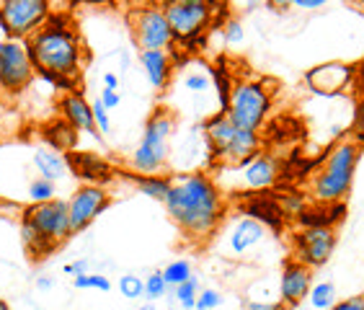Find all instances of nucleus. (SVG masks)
Here are the masks:
<instances>
[{
	"label": "nucleus",
	"instance_id": "nucleus-8",
	"mask_svg": "<svg viewBox=\"0 0 364 310\" xmlns=\"http://www.w3.org/2000/svg\"><path fill=\"white\" fill-rule=\"evenodd\" d=\"M21 220L39 232V238H42L52 251L73 235L70 212H68V202H65V199L55 197V199H49V202H31V205L23 210Z\"/></svg>",
	"mask_w": 364,
	"mask_h": 310
},
{
	"label": "nucleus",
	"instance_id": "nucleus-19",
	"mask_svg": "<svg viewBox=\"0 0 364 310\" xmlns=\"http://www.w3.org/2000/svg\"><path fill=\"white\" fill-rule=\"evenodd\" d=\"M31 163H34L36 173L49 181H63L73 173L70 161H68V153L63 150H55L49 145H36L34 153H31Z\"/></svg>",
	"mask_w": 364,
	"mask_h": 310
},
{
	"label": "nucleus",
	"instance_id": "nucleus-48",
	"mask_svg": "<svg viewBox=\"0 0 364 310\" xmlns=\"http://www.w3.org/2000/svg\"><path fill=\"white\" fill-rule=\"evenodd\" d=\"M134 310H155V308L150 303H147V305H140V308H134Z\"/></svg>",
	"mask_w": 364,
	"mask_h": 310
},
{
	"label": "nucleus",
	"instance_id": "nucleus-50",
	"mask_svg": "<svg viewBox=\"0 0 364 310\" xmlns=\"http://www.w3.org/2000/svg\"><path fill=\"white\" fill-rule=\"evenodd\" d=\"M166 310H176V308H166Z\"/></svg>",
	"mask_w": 364,
	"mask_h": 310
},
{
	"label": "nucleus",
	"instance_id": "nucleus-28",
	"mask_svg": "<svg viewBox=\"0 0 364 310\" xmlns=\"http://www.w3.org/2000/svg\"><path fill=\"white\" fill-rule=\"evenodd\" d=\"M191 277V261L189 259H176L171 261L168 267L163 269V279L168 282V287H178V284H183L186 279Z\"/></svg>",
	"mask_w": 364,
	"mask_h": 310
},
{
	"label": "nucleus",
	"instance_id": "nucleus-26",
	"mask_svg": "<svg viewBox=\"0 0 364 310\" xmlns=\"http://www.w3.org/2000/svg\"><path fill=\"white\" fill-rule=\"evenodd\" d=\"M308 303L316 310H328L336 303V284L333 282H313L308 292Z\"/></svg>",
	"mask_w": 364,
	"mask_h": 310
},
{
	"label": "nucleus",
	"instance_id": "nucleus-45",
	"mask_svg": "<svg viewBox=\"0 0 364 310\" xmlns=\"http://www.w3.org/2000/svg\"><path fill=\"white\" fill-rule=\"evenodd\" d=\"M104 88H119V78L114 75V73H104Z\"/></svg>",
	"mask_w": 364,
	"mask_h": 310
},
{
	"label": "nucleus",
	"instance_id": "nucleus-11",
	"mask_svg": "<svg viewBox=\"0 0 364 310\" xmlns=\"http://www.w3.org/2000/svg\"><path fill=\"white\" fill-rule=\"evenodd\" d=\"M294 259L308 264L310 269H318L323 264H328L336 248V228L333 225H313V228H300V232H294Z\"/></svg>",
	"mask_w": 364,
	"mask_h": 310
},
{
	"label": "nucleus",
	"instance_id": "nucleus-36",
	"mask_svg": "<svg viewBox=\"0 0 364 310\" xmlns=\"http://www.w3.org/2000/svg\"><path fill=\"white\" fill-rule=\"evenodd\" d=\"M93 119H96V129L101 134H109L112 132V119H109V109L101 104V99L93 101Z\"/></svg>",
	"mask_w": 364,
	"mask_h": 310
},
{
	"label": "nucleus",
	"instance_id": "nucleus-49",
	"mask_svg": "<svg viewBox=\"0 0 364 310\" xmlns=\"http://www.w3.org/2000/svg\"><path fill=\"white\" fill-rule=\"evenodd\" d=\"M0 310H11V305H8L6 300H0Z\"/></svg>",
	"mask_w": 364,
	"mask_h": 310
},
{
	"label": "nucleus",
	"instance_id": "nucleus-23",
	"mask_svg": "<svg viewBox=\"0 0 364 310\" xmlns=\"http://www.w3.org/2000/svg\"><path fill=\"white\" fill-rule=\"evenodd\" d=\"M245 218L259 220L264 228H272V230H279L282 223H284V210L274 197H251V202L243 207Z\"/></svg>",
	"mask_w": 364,
	"mask_h": 310
},
{
	"label": "nucleus",
	"instance_id": "nucleus-17",
	"mask_svg": "<svg viewBox=\"0 0 364 310\" xmlns=\"http://www.w3.org/2000/svg\"><path fill=\"white\" fill-rule=\"evenodd\" d=\"M60 114H63V119L68 122L75 132H85V134L98 132L96 119H93V106L85 101V96L80 91L63 93V99H60Z\"/></svg>",
	"mask_w": 364,
	"mask_h": 310
},
{
	"label": "nucleus",
	"instance_id": "nucleus-46",
	"mask_svg": "<svg viewBox=\"0 0 364 310\" xmlns=\"http://www.w3.org/2000/svg\"><path fill=\"white\" fill-rule=\"evenodd\" d=\"M36 287H39V289H52V287H55V282H52V277H39V279H36Z\"/></svg>",
	"mask_w": 364,
	"mask_h": 310
},
{
	"label": "nucleus",
	"instance_id": "nucleus-24",
	"mask_svg": "<svg viewBox=\"0 0 364 310\" xmlns=\"http://www.w3.org/2000/svg\"><path fill=\"white\" fill-rule=\"evenodd\" d=\"M129 181L142 191L145 197L155 199V202H166L171 186H173V176H161V173H129Z\"/></svg>",
	"mask_w": 364,
	"mask_h": 310
},
{
	"label": "nucleus",
	"instance_id": "nucleus-38",
	"mask_svg": "<svg viewBox=\"0 0 364 310\" xmlns=\"http://www.w3.org/2000/svg\"><path fill=\"white\" fill-rule=\"evenodd\" d=\"M328 310H364V295L346 297V300H336Z\"/></svg>",
	"mask_w": 364,
	"mask_h": 310
},
{
	"label": "nucleus",
	"instance_id": "nucleus-6",
	"mask_svg": "<svg viewBox=\"0 0 364 310\" xmlns=\"http://www.w3.org/2000/svg\"><path fill=\"white\" fill-rule=\"evenodd\" d=\"M272 112V91L267 80H240L232 85L228 117L238 129L259 132Z\"/></svg>",
	"mask_w": 364,
	"mask_h": 310
},
{
	"label": "nucleus",
	"instance_id": "nucleus-7",
	"mask_svg": "<svg viewBox=\"0 0 364 310\" xmlns=\"http://www.w3.org/2000/svg\"><path fill=\"white\" fill-rule=\"evenodd\" d=\"M52 16L49 0H0V31L6 39L26 42L36 28H42Z\"/></svg>",
	"mask_w": 364,
	"mask_h": 310
},
{
	"label": "nucleus",
	"instance_id": "nucleus-29",
	"mask_svg": "<svg viewBox=\"0 0 364 310\" xmlns=\"http://www.w3.org/2000/svg\"><path fill=\"white\" fill-rule=\"evenodd\" d=\"M117 289H119L127 300H140L145 295V279L137 274H122L117 279Z\"/></svg>",
	"mask_w": 364,
	"mask_h": 310
},
{
	"label": "nucleus",
	"instance_id": "nucleus-13",
	"mask_svg": "<svg viewBox=\"0 0 364 310\" xmlns=\"http://www.w3.org/2000/svg\"><path fill=\"white\" fill-rule=\"evenodd\" d=\"M354 80V68L338 60L321 63L305 73V85L318 96H338L351 85Z\"/></svg>",
	"mask_w": 364,
	"mask_h": 310
},
{
	"label": "nucleus",
	"instance_id": "nucleus-9",
	"mask_svg": "<svg viewBox=\"0 0 364 310\" xmlns=\"http://www.w3.org/2000/svg\"><path fill=\"white\" fill-rule=\"evenodd\" d=\"M129 23H132V34L137 47L142 50H166L171 52L176 47L173 39V28L168 23V16L163 11L161 3H147L140 6L129 16Z\"/></svg>",
	"mask_w": 364,
	"mask_h": 310
},
{
	"label": "nucleus",
	"instance_id": "nucleus-4",
	"mask_svg": "<svg viewBox=\"0 0 364 310\" xmlns=\"http://www.w3.org/2000/svg\"><path fill=\"white\" fill-rule=\"evenodd\" d=\"M176 129V117L163 109L155 106L150 117L145 119L142 127V140L137 142V148L129 155V169L132 173H161L168 163L171 155V140H173Z\"/></svg>",
	"mask_w": 364,
	"mask_h": 310
},
{
	"label": "nucleus",
	"instance_id": "nucleus-16",
	"mask_svg": "<svg viewBox=\"0 0 364 310\" xmlns=\"http://www.w3.org/2000/svg\"><path fill=\"white\" fill-rule=\"evenodd\" d=\"M68 161H70L73 173H75L83 183H98V186H106V183L114 178L112 163L106 161L104 155L70 150V153H68Z\"/></svg>",
	"mask_w": 364,
	"mask_h": 310
},
{
	"label": "nucleus",
	"instance_id": "nucleus-39",
	"mask_svg": "<svg viewBox=\"0 0 364 310\" xmlns=\"http://www.w3.org/2000/svg\"><path fill=\"white\" fill-rule=\"evenodd\" d=\"M245 310H284L282 300H248Z\"/></svg>",
	"mask_w": 364,
	"mask_h": 310
},
{
	"label": "nucleus",
	"instance_id": "nucleus-1",
	"mask_svg": "<svg viewBox=\"0 0 364 310\" xmlns=\"http://www.w3.org/2000/svg\"><path fill=\"white\" fill-rule=\"evenodd\" d=\"M163 207L189 240H210L220 230L228 210L223 191L207 171L176 176Z\"/></svg>",
	"mask_w": 364,
	"mask_h": 310
},
{
	"label": "nucleus",
	"instance_id": "nucleus-21",
	"mask_svg": "<svg viewBox=\"0 0 364 310\" xmlns=\"http://www.w3.org/2000/svg\"><path fill=\"white\" fill-rule=\"evenodd\" d=\"M267 238V228L261 225L259 220L253 218H240L230 230V238H228V246L235 256L251 254L253 248L261 246Z\"/></svg>",
	"mask_w": 364,
	"mask_h": 310
},
{
	"label": "nucleus",
	"instance_id": "nucleus-43",
	"mask_svg": "<svg viewBox=\"0 0 364 310\" xmlns=\"http://www.w3.org/2000/svg\"><path fill=\"white\" fill-rule=\"evenodd\" d=\"M232 3H235L240 11H245V14H253V11H256V8H259L264 0H232Z\"/></svg>",
	"mask_w": 364,
	"mask_h": 310
},
{
	"label": "nucleus",
	"instance_id": "nucleus-5",
	"mask_svg": "<svg viewBox=\"0 0 364 310\" xmlns=\"http://www.w3.org/2000/svg\"><path fill=\"white\" fill-rule=\"evenodd\" d=\"M163 11L173 28V39L183 50H196L204 44L207 28L223 11V0H161Z\"/></svg>",
	"mask_w": 364,
	"mask_h": 310
},
{
	"label": "nucleus",
	"instance_id": "nucleus-47",
	"mask_svg": "<svg viewBox=\"0 0 364 310\" xmlns=\"http://www.w3.org/2000/svg\"><path fill=\"white\" fill-rule=\"evenodd\" d=\"M77 3H91V6H109L114 0H77Z\"/></svg>",
	"mask_w": 364,
	"mask_h": 310
},
{
	"label": "nucleus",
	"instance_id": "nucleus-37",
	"mask_svg": "<svg viewBox=\"0 0 364 310\" xmlns=\"http://www.w3.org/2000/svg\"><path fill=\"white\" fill-rule=\"evenodd\" d=\"M351 140H357L359 145H364V99L357 104V112H354V122H351Z\"/></svg>",
	"mask_w": 364,
	"mask_h": 310
},
{
	"label": "nucleus",
	"instance_id": "nucleus-42",
	"mask_svg": "<svg viewBox=\"0 0 364 310\" xmlns=\"http://www.w3.org/2000/svg\"><path fill=\"white\" fill-rule=\"evenodd\" d=\"M328 0H292V8H300V11H321Z\"/></svg>",
	"mask_w": 364,
	"mask_h": 310
},
{
	"label": "nucleus",
	"instance_id": "nucleus-10",
	"mask_svg": "<svg viewBox=\"0 0 364 310\" xmlns=\"http://www.w3.org/2000/svg\"><path fill=\"white\" fill-rule=\"evenodd\" d=\"M36 75L26 42L3 39L0 42V88L6 93H21Z\"/></svg>",
	"mask_w": 364,
	"mask_h": 310
},
{
	"label": "nucleus",
	"instance_id": "nucleus-22",
	"mask_svg": "<svg viewBox=\"0 0 364 310\" xmlns=\"http://www.w3.org/2000/svg\"><path fill=\"white\" fill-rule=\"evenodd\" d=\"M140 65L155 91H163V88L171 83V78H173V70H176L173 60H171V52H166V50H142Z\"/></svg>",
	"mask_w": 364,
	"mask_h": 310
},
{
	"label": "nucleus",
	"instance_id": "nucleus-32",
	"mask_svg": "<svg viewBox=\"0 0 364 310\" xmlns=\"http://www.w3.org/2000/svg\"><path fill=\"white\" fill-rule=\"evenodd\" d=\"M168 292H171V287H168V282L163 279V272H153V274L145 277V297L147 300H163Z\"/></svg>",
	"mask_w": 364,
	"mask_h": 310
},
{
	"label": "nucleus",
	"instance_id": "nucleus-31",
	"mask_svg": "<svg viewBox=\"0 0 364 310\" xmlns=\"http://www.w3.org/2000/svg\"><path fill=\"white\" fill-rule=\"evenodd\" d=\"M73 287L75 289H101V292H109L112 289V279L106 274H77L73 277Z\"/></svg>",
	"mask_w": 364,
	"mask_h": 310
},
{
	"label": "nucleus",
	"instance_id": "nucleus-25",
	"mask_svg": "<svg viewBox=\"0 0 364 310\" xmlns=\"http://www.w3.org/2000/svg\"><path fill=\"white\" fill-rule=\"evenodd\" d=\"M42 134H44V145H49V148H55V150H63V153H70L77 142V132L63 119V117L55 122H49L47 127H42Z\"/></svg>",
	"mask_w": 364,
	"mask_h": 310
},
{
	"label": "nucleus",
	"instance_id": "nucleus-3",
	"mask_svg": "<svg viewBox=\"0 0 364 310\" xmlns=\"http://www.w3.org/2000/svg\"><path fill=\"white\" fill-rule=\"evenodd\" d=\"M359 155H362V145L351 137L336 142L326 153L321 169L313 173V181H310V194L318 205H336L349 197Z\"/></svg>",
	"mask_w": 364,
	"mask_h": 310
},
{
	"label": "nucleus",
	"instance_id": "nucleus-14",
	"mask_svg": "<svg viewBox=\"0 0 364 310\" xmlns=\"http://www.w3.org/2000/svg\"><path fill=\"white\" fill-rule=\"evenodd\" d=\"M310 287H313V269L297 259L284 261L279 277V300L284 303V308L300 305L308 297Z\"/></svg>",
	"mask_w": 364,
	"mask_h": 310
},
{
	"label": "nucleus",
	"instance_id": "nucleus-40",
	"mask_svg": "<svg viewBox=\"0 0 364 310\" xmlns=\"http://www.w3.org/2000/svg\"><path fill=\"white\" fill-rule=\"evenodd\" d=\"M98 99H101V104H104L109 112H112V109H117V106L122 104L119 91H114V88H101V96H98Z\"/></svg>",
	"mask_w": 364,
	"mask_h": 310
},
{
	"label": "nucleus",
	"instance_id": "nucleus-15",
	"mask_svg": "<svg viewBox=\"0 0 364 310\" xmlns=\"http://www.w3.org/2000/svg\"><path fill=\"white\" fill-rule=\"evenodd\" d=\"M235 132H238V127L232 124L228 112H215L204 119V145H207V155H210L212 166H220L223 153L232 142Z\"/></svg>",
	"mask_w": 364,
	"mask_h": 310
},
{
	"label": "nucleus",
	"instance_id": "nucleus-35",
	"mask_svg": "<svg viewBox=\"0 0 364 310\" xmlns=\"http://www.w3.org/2000/svg\"><path fill=\"white\" fill-rule=\"evenodd\" d=\"M223 305V295H220L215 287H204L199 289V297H196V308L194 310H215Z\"/></svg>",
	"mask_w": 364,
	"mask_h": 310
},
{
	"label": "nucleus",
	"instance_id": "nucleus-33",
	"mask_svg": "<svg viewBox=\"0 0 364 310\" xmlns=\"http://www.w3.org/2000/svg\"><path fill=\"white\" fill-rule=\"evenodd\" d=\"M210 85H212V73L196 70L183 78V88L191 93H207L210 91Z\"/></svg>",
	"mask_w": 364,
	"mask_h": 310
},
{
	"label": "nucleus",
	"instance_id": "nucleus-41",
	"mask_svg": "<svg viewBox=\"0 0 364 310\" xmlns=\"http://www.w3.org/2000/svg\"><path fill=\"white\" fill-rule=\"evenodd\" d=\"M65 274H70V277H77V274H85L88 272V259H75L70 261V264H65L63 267Z\"/></svg>",
	"mask_w": 364,
	"mask_h": 310
},
{
	"label": "nucleus",
	"instance_id": "nucleus-30",
	"mask_svg": "<svg viewBox=\"0 0 364 310\" xmlns=\"http://www.w3.org/2000/svg\"><path fill=\"white\" fill-rule=\"evenodd\" d=\"M55 181H49V178L36 176L28 181V199L31 202H49V199H55Z\"/></svg>",
	"mask_w": 364,
	"mask_h": 310
},
{
	"label": "nucleus",
	"instance_id": "nucleus-44",
	"mask_svg": "<svg viewBox=\"0 0 364 310\" xmlns=\"http://www.w3.org/2000/svg\"><path fill=\"white\" fill-rule=\"evenodd\" d=\"M272 11H277V14H282V11H289L292 8V0H264Z\"/></svg>",
	"mask_w": 364,
	"mask_h": 310
},
{
	"label": "nucleus",
	"instance_id": "nucleus-12",
	"mask_svg": "<svg viewBox=\"0 0 364 310\" xmlns=\"http://www.w3.org/2000/svg\"><path fill=\"white\" fill-rule=\"evenodd\" d=\"M109 205H112V197H109L106 186H98V183H80V186L73 191V197L68 199L73 235L83 232L93 220L101 218V212Z\"/></svg>",
	"mask_w": 364,
	"mask_h": 310
},
{
	"label": "nucleus",
	"instance_id": "nucleus-20",
	"mask_svg": "<svg viewBox=\"0 0 364 310\" xmlns=\"http://www.w3.org/2000/svg\"><path fill=\"white\" fill-rule=\"evenodd\" d=\"M277 178H279V163L269 153H259L243 171L245 189H251V191L272 189L274 183H277Z\"/></svg>",
	"mask_w": 364,
	"mask_h": 310
},
{
	"label": "nucleus",
	"instance_id": "nucleus-27",
	"mask_svg": "<svg viewBox=\"0 0 364 310\" xmlns=\"http://www.w3.org/2000/svg\"><path fill=\"white\" fill-rule=\"evenodd\" d=\"M199 289H202V284H199V279H196V277L191 274L183 284L173 287L176 303L181 305L183 310H194L196 308V297H199Z\"/></svg>",
	"mask_w": 364,
	"mask_h": 310
},
{
	"label": "nucleus",
	"instance_id": "nucleus-2",
	"mask_svg": "<svg viewBox=\"0 0 364 310\" xmlns=\"http://www.w3.org/2000/svg\"><path fill=\"white\" fill-rule=\"evenodd\" d=\"M26 50L36 73H52L70 80H80L83 75V42L73 26L70 16H49L47 23L26 39Z\"/></svg>",
	"mask_w": 364,
	"mask_h": 310
},
{
	"label": "nucleus",
	"instance_id": "nucleus-34",
	"mask_svg": "<svg viewBox=\"0 0 364 310\" xmlns=\"http://www.w3.org/2000/svg\"><path fill=\"white\" fill-rule=\"evenodd\" d=\"M243 39H245V31H243L240 18H228V21L223 23V42L230 44V47H238Z\"/></svg>",
	"mask_w": 364,
	"mask_h": 310
},
{
	"label": "nucleus",
	"instance_id": "nucleus-18",
	"mask_svg": "<svg viewBox=\"0 0 364 310\" xmlns=\"http://www.w3.org/2000/svg\"><path fill=\"white\" fill-rule=\"evenodd\" d=\"M261 153V137L259 132H251V129H238L232 142L228 145V150L223 153V161L220 166L225 169H245L248 163Z\"/></svg>",
	"mask_w": 364,
	"mask_h": 310
}]
</instances>
